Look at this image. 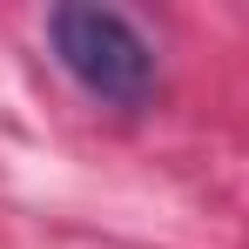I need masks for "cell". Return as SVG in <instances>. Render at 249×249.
<instances>
[{
  "mask_svg": "<svg viewBox=\"0 0 249 249\" xmlns=\"http://www.w3.org/2000/svg\"><path fill=\"white\" fill-rule=\"evenodd\" d=\"M47 54L108 115H142L162 94V54L122 7H47Z\"/></svg>",
  "mask_w": 249,
  "mask_h": 249,
  "instance_id": "obj_1",
  "label": "cell"
}]
</instances>
